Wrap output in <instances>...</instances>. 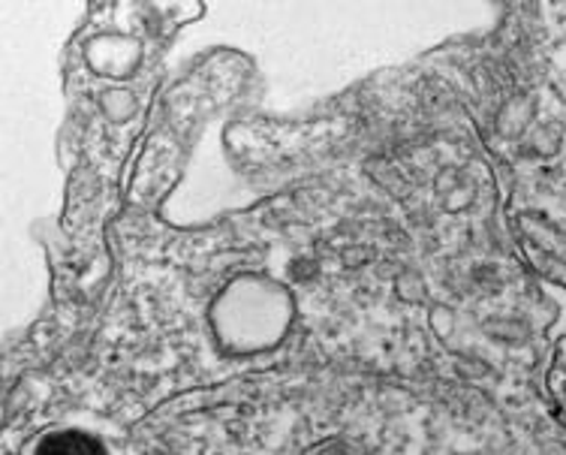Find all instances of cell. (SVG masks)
I'll return each mask as SVG.
<instances>
[{"mask_svg": "<svg viewBox=\"0 0 566 455\" xmlns=\"http://www.w3.org/2000/svg\"><path fill=\"white\" fill-rule=\"evenodd\" d=\"M33 455H109L97 437L85 432H57L40 441Z\"/></svg>", "mask_w": 566, "mask_h": 455, "instance_id": "obj_1", "label": "cell"}, {"mask_svg": "<svg viewBox=\"0 0 566 455\" xmlns=\"http://www.w3.org/2000/svg\"><path fill=\"white\" fill-rule=\"evenodd\" d=\"M548 386H552L555 399L566 411V341H560V348L555 353V365L548 371Z\"/></svg>", "mask_w": 566, "mask_h": 455, "instance_id": "obj_2", "label": "cell"}]
</instances>
